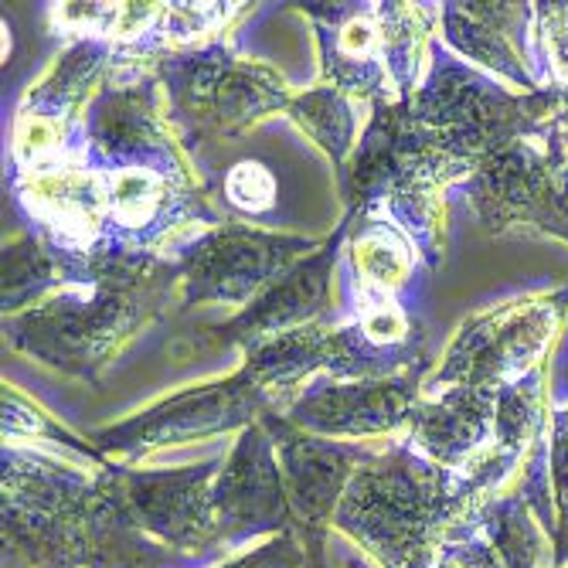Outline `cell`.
Listing matches in <instances>:
<instances>
[{"label": "cell", "mask_w": 568, "mask_h": 568, "mask_svg": "<svg viewBox=\"0 0 568 568\" xmlns=\"http://www.w3.org/2000/svg\"><path fill=\"white\" fill-rule=\"evenodd\" d=\"M535 51L548 75L545 89L568 92V4H531Z\"/></svg>", "instance_id": "27"}, {"label": "cell", "mask_w": 568, "mask_h": 568, "mask_svg": "<svg viewBox=\"0 0 568 568\" xmlns=\"http://www.w3.org/2000/svg\"><path fill=\"white\" fill-rule=\"evenodd\" d=\"M286 113L344 174L347 158L357 150V102L331 85H321L303 95H293Z\"/></svg>", "instance_id": "24"}, {"label": "cell", "mask_w": 568, "mask_h": 568, "mask_svg": "<svg viewBox=\"0 0 568 568\" xmlns=\"http://www.w3.org/2000/svg\"><path fill=\"white\" fill-rule=\"evenodd\" d=\"M565 95L555 89L507 92L449 51L433 48V69L408 102V113L463 168L477 171L500 150L521 143L551 120Z\"/></svg>", "instance_id": "5"}, {"label": "cell", "mask_w": 568, "mask_h": 568, "mask_svg": "<svg viewBox=\"0 0 568 568\" xmlns=\"http://www.w3.org/2000/svg\"><path fill=\"white\" fill-rule=\"evenodd\" d=\"M385 48H388V72L398 102H412L419 82L423 48L429 41V24L436 18V4H378Z\"/></svg>", "instance_id": "25"}, {"label": "cell", "mask_w": 568, "mask_h": 568, "mask_svg": "<svg viewBox=\"0 0 568 568\" xmlns=\"http://www.w3.org/2000/svg\"><path fill=\"white\" fill-rule=\"evenodd\" d=\"M443 41L456 55L470 59L521 92H538L525 59L510 44V28L528 24L531 4H443Z\"/></svg>", "instance_id": "19"}, {"label": "cell", "mask_w": 568, "mask_h": 568, "mask_svg": "<svg viewBox=\"0 0 568 568\" xmlns=\"http://www.w3.org/2000/svg\"><path fill=\"white\" fill-rule=\"evenodd\" d=\"M89 266V260L69 255L55 248L41 235H24L4 248V317L24 314L38 306L44 296H51L59 283L79 280V273Z\"/></svg>", "instance_id": "22"}, {"label": "cell", "mask_w": 568, "mask_h": 568, "mask_svg": "<svg viewBox=\"0 0 568 568\" xmlns=\"http://www.w3.org/2000/svg\"><path fill=\"white\" fill-rule=\"evenodd\" d=\"M548 487L555 497V568L568 561V408L555 412L548 433L541 436Z\"/></svg>", "instance_id": "26"}, {"label": "cell", "mask_w": 568, "mask_h": 568, "mask_svg": "<svg viewBox=\"0 0 568 568\" xmlns=\"http://www.w3.org/2000/svg\"><path fill=\"white\" fill-rule=\"evenodd\" d=\"M314 248H321L314 239L280 235L242 222L215 225L184 245L174 260L181 273V300L184 306L229 303L245 310Z\"/></svg>", "instance_id": "9"}, {"label": "cell", "mask_w": 568, "mask_h": 568, "mask_svg": "<svg viewBox=\"0 0 568 568\" xmlns=\"http://www.w3.org/2000/svg\"><path fill=\"white\" fill-rule=\"evenodd\" d=\"M351 222H354V212H347L341 229L317 252L303 255V260L296 266H290L273 286H266L245 310H239L232 321L215 327V334L225 344H242L245 351H252V347L270 344L283 334L331 321L334 266L344 248V239L351 232Z\"/></svg>", "instance_id": "15"}, {"label": "cell", "mask_w": 568, "mask_h": 568, "mask_svg": "<svg viewBox=\"0 0 568 568\" xmlns=\"http://www.w3.org/2000/svg\"><path fill=\"white\" fill-rule=\"evenodd\" d=\"M178 286V263L153 252L95 255L75 283L4 317V334L48 368L95 382L99 368L164 314Z\"/></svg>", "instance_id": "1"}, {"label": "cell", "mask_w": 568, "mask_h": 568, "mask_svg": "<svg viewBox=\"0 0 568 568\" xmlns=\"http://www.w3.org/2000/svg\"><path fill=\"white\" fill-rule=\"evenodd\" d=\"M497 402L490 388H446L436 398H419L408 419V443L446 470H463L497 436Z\"/></svg>", "instance_id": "18"}, {"label": "cell", "mask_w": 568, "mask_h": 568, "mask_svg": "<svg viewBox=\"0 0 568 568\" xmlns=\"http://www.w3.org/2000/svg\"><path fill=\"white\" fill-rule=\"evenodd\" d=\"M426 334L402 296H372L351 306L334 324L327 372L331 378H395L426 365Z\"/></svg>", "instance_id": "16"}, {"label": "cell", "mask_w": 568, "mask_h": 568, "mask_svg": "<svg viewBox=\"0 0 568 568\" xmlns=\"http://www.w3.org/2000/svg\"><path fill=\"white\" fill-rule=\"evenodd\" d=\"M419 372L395 378H314L286 408V423L324 439L388 436L408 426L419 405Z\"/></svg>", "instance_id": "14"}, {"label": "cell", "mask_w": 568, "mask_h": 568, "mask_svg": "<svg viewBox=\"0 0 568 568\" xmlns=\"http://www.w3.org/2000/svg\"><path fill=\"white\" fill-rule=\"evenodd\" d=\"M477 531L497 551L500 568H555L551 541L525 494L494 497L480 510Z\"/></svg>", "instance_id": "23"}, {"label": "cell", "mask_w": 568, "mask_h": 568, "mask_svg": "<svg viewBox=\"0 0 568 568\" xmlns=\"http://www.w3.org/2000/svg\"><path fill=\"white\" fill-rule=\"evenodd\" d=\"M535 136L484 161L463 181V194L490 235L514 225H535L568 242V194L548 158V143H535Z\"/></svg>", "instance_id": "12"}, {"label": "cell", "mask_w": 568, "mask_h": 568, "mask_svg": "<svg viewBox=\"0 0 568 568\" xmlns=\"http://www.w3.org/2000/svg\"><path fill=\"white\" fill-rule=\"evenodd\" d=\"M334 528L378 568H433L443 541L467 531L456 470L426 459L408 439L395 443L354 474Z\"/></svg>", "instance_id": "3"}, {"label": "cell", "mask_w": 568, "mask_h": 568, "mask_svg": "<svg viewBox=\"0 0 568 568\" xmlns=\"http://www.w3.org/2000/svg\"><path fill=\"white\" fill-rule=\"evenodd\" d=\"M225 459H209L181 470H126L110 463V477L133 521L178 555L212 565L225 548L212 507V484Z\"/></svg>", "instance_id": "10"}, {"label": "cell", "mask_w": 568, "mask_h": 568, "mask_svg": "<svg viewBox=\"0 0 568 568\" xmlns=\"http://www.w3.org/2000/svg\"><path fill=\"white\" fill-rule=\"evenodd\" d=\"M212 568H306V551H303L300 535L286 531V535L266 538L252 551H242V555H235L222 565H212Z\"/></svg>", "instance_id": "30"}, {"label": "cell", "mask_w": 568, "mask_h": 568, "mask_svg": "<svg viewBox=\"0 0 568 568\" xmlns=\"http://www.w3.org/2000/svg\"><path fill=\"white\" fill-rule=\"evenodd\" d=\"M555 130H558V133H565V136H568V106H565V110H561V113H558V120H555Z\"/></svg>", "instance_id": "31"}, {"label": "cell", "mask_w": 568, "mask_h": 568, "mask_svg": "<svg viewBox=\"0 0 568 568\" xmlns=\"http://www.w3.org/2000/svg\"><path fill=\"white\" fill-rule=\"evenodd\" d=\"M317 24L324 82L354 102H398L378 4H306Z\"/></svg>", "instance_id": "17"}, {"label": "cell", "mask_w": 568, "mask_h": 568, "mask_svg": "<svg viewBox=\"0 0 568 568\" xmlns=\"http://www.w3.org/2000/svg\"><path fill=\"white\" fill-rule=\"evenodd\" d=\"M4 436H34V439H55L82 456H89L92 463H99V470L110 467V459L102 456L95 446L75 439L65 426H59L51 416H44V412L31 402H24L14 388H4Z\"/></svg>", "instance_id": "28"}, {"label": "cell", "mask_w": 568, "mask_h": 568, "mask_svg": "<svg viewBox=\"0 0 568 568\" xmlns=\"http://www.w3.org/2000/svg\"><path fill=\"white\" fill-rule=\"evenodd\" d=\"M4 561L18 568H89L95 477L41 453L4 446Z\"/></svg>", "instance_id": "6"}, {"label": "cell", "mask_w": 568, "mask_h": 568, "mask_svg": "<svg viewBox=\"0 0 568 568\" xmlns=\"http://www.w3.org/2000/svg\"><path fill=\"white\" fill-rule=\"evenodd\" d=\"M474 171L453 161L436 136L416 123L408 102H375L351 164L341 174L354 215L385 212L419 248L426 270L439 263V191Z\"/></svg>", "instance_id": "4"}, {"label": "cell", "mask_w": 568, "mask_h": 568, "mask_svg": "<svg viewBox=\"0 0 568 568\" xmlns=\"http://www.w3.org/2000/svg\"><path fill=\"white\" fill-rule=\"evenodd\" d=\"M212 507L225 548L296 531L280 453L263 423L239 433L235 449L212 484Z\"/></svg>", "instance_id": "13"}, {"label": "cell", "mask_w": 568, "mask_h": 568, "mask_svg": "<svg viewBox=\"0 0 568 568\" xmlns=\"http://www.w3.org/2000/svg\"><path fill=\"white\" fill-rule=\"evenodd\" d=\"M334 324L321 321L245 351V365L232 378L174 395L130 423L95 433V449L102 456H140L158 446H184L255 426L273 412V398L327 365Z\"/></svg>", "instance_id": "2"}, {"label": "cell", "mask_w": 568, "mask_h": 568, "mask_svg": "<svg viewBox=\"0 0 568 568\" xmlns=\"http://www.w3.org/2000/svg\"><path fill=\"white\" fill-rule=\"evenodd\" d=\"M568 310V293L538 296L494 306L463 324L443 368L423 385L433 395L446 388H490L500 392L538 368V361Z\"/></svg>", "instance_id": "8"}, {"label": "cell", "mask_w": 568, "mask_h": 568, "mask_svg": "<svg viewBox=\"0 0 568 568\" xmlns=\"http://www.w3.org/2000/svg\"><path fill=\"white\" fill-rule=\"evenodd\" d=\"M225 201L245 215H263L276 204V178L266 164L242 161L225 178Z\"/></svg>", "instance_id": "29"}, {"label": "cell", "mask_w": 568, "mask_h": 568, "mask_svg": "<svg viewBox=\"0 0 568 568\" xmlns=\"http://www.w3.org/2000/svg\"><path fill=\"white\" fill-rule=\"evenodd\" d=\"M347 568H368V565H361V561H351Z\"/></svg>", "instance_id": "32"}, {"label": "cell", "mask_w": 568, "mask_h": 568, "mask_svg": "<svg viewBox=\"0 0 568 568\" xmlns=\"http://www.w3.org/2000/svg\"><path fill=\"white\" fill-rule=\"evenodd\" d=\"M153 79L168 92V123L184 143L235 136L293 99L280 72L232 55L222 41L161 51L153 55Z\"/></svg>", "instance_id": "7"}, {"label": "cell", "mask_w": 568, "mask_h": 568, "mask_svg": "<svg viewBox=\"0 0 568 568\" xmlns=\"http://www.w3.org/2000/svg\"><path fill=\"white\" fill-rule=\"evenodd\" d=\"M120 55V48L106 38H82L69 51L55 59V65L48 69V75L28 92L21 113L41 116L48 123H55L69 130L72 116L82 110V102L89 99V89L99 85L102 72L110 69V62ZM92 102V99H89Z\"/></svg>", "instance_id": "21"}, {"label": "cell", "mask_w": 568, "mask_h": 568, "mask_svg": "<svg viewBox=\"0 0 568 568\" xmlns=\"http://www.w3.org/2000/svg\"><path fill=\"white\" fill-rule=\"evenodd\" d=\"M357 219V215H354ZM347 255H351V286L357 300L372 296H402L419 270V248L395 222L368 215L361 225L351 222L347 232Z\"/></svg>", "instance_id": "20"}, {"label": "cell", "mask_w": 568, "mask_h": 568, "mask_svg": "<svg viewBox=\"0 0 568 568\" xmlns=\"http://www.w3.org/2000/svg\"><path fill=\"white\" fill-rule=\"evenodd\" d=\"M260 423L266 426L280 453L290 507L296 514V535L306 551V568H324V541L344 500V490L375 453L354 443H334L303 433L286 423L280 412H266Z\"/></svg>", "instance_id": "11"}]
</instances>
